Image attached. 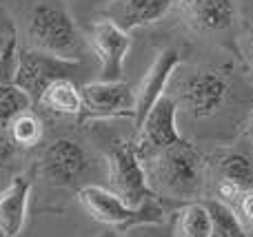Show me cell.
I'll list each match as a JSON object with an SVG mask.
<instances>
[{
	"label": "cell",
	"instance_id": "cell-19",
	"mask_svg": "<svg viewBox=\"0 0 253 237\" xmlns=\"http://www.w3.org/2000/svg\"><path fill=\"white\" fill-rule=\"evenodd\" d=\"M9 137L13 144L22 146V149H34L42 142V122L34 111H25L20 113L11 124H9Z\"/></svg>",
	"mask_w": 253,
	"mask_h": 237
},
{
	"label": "cell",
	"instance_id": "cell-26",
	"mask_svg": "<svg viewBox=\"0 0 253 237\" xmlns=\"http://www.w3.org/2000/svg\"><path fill=\"white\" fill-rule=\"evenodd\" d=\"M0 237H2V233H0Z\"/></svg>",
	"mask_w": 253,
	"mask_h": 237
},
{
	"label": "cell",
	"instance_id": "cell-20",
	"mask_svg": "<svg viewBox=\"0 0 253 237\" xmlns=\"http://www.w3.org/2000/svg\"><path fill=\"white\" fill-rule=\"evenodd\" d=\"M31 100L9 80L0 82V129H9V124L20 113L31 109Z\"/></svg>",
	"mask_w": 253,
	"mask_h": 237
},
{
	"label": "cell",
	"instance_id": "cell-13",
	"mask_svg": "<svg viewBox=\"0 0 253 237\" xmlns=\"http://www.w3.org/2000/svg\"><path fill=\"white\" fill-rule=\"evenodd\" d=\"M180 0H109L102 9V18L131 34L138 27L162 20Z\"/></svg>",
	"mask_w": 253,
	"mask_h": 237
},
{
	"label": "cell",
	"instance_id": "cell-16",
	"mask_svg": "<svg viewBox=\"0 0 253 237\" xmlns=\"http://www.w3.org/2000/svg\"><path fill=\"white\" fill-rule=\"evenodd\" d=\"M218 182H229L240 191H253V158L238 151H222L213 158Z\"/></svg>",
	"mask_w": 253,
	"mask_h": 237
},
{
	"label": "cell",
	"instance_id": "cell-12",
	"mask_svg": "<svg viewBox=\"0 0 253 237\" xmlns=\"http://www.w3.org/2000/svg\"><path fill=\"white\" fill-rule=\"evenodd\" d=\"M180 16L198 34H220L236 22V0H180Z\"/></svg>",
	"mask_w": 253,
	"mask_h": 237
},
{
	"label": "cell",
	"instance_id": "cell-6",
	"mask_svg": "<svg viewBox=\"0 0 253 237\" xmlns=\"http://www.w3.org/2000/svg\"><path fill=\"white\" fill-rule=\"evenodd\" d=\"M78 67L80 62L76 60H65V58L49 56V53L27 47L18 53L11 82L29 98L31 104H38V100L47 91L49 84L65 78L71 80V75H74V71H78Z\"/></svg>",
	"mask_w": 253,
	"mask_h": 237
},
{
	"label": "cell",
	"instance_id": "cell-24",
	"mask_svg": "<svg viewBox=\"0 0 253 237\" xmlns=\"http://www.w3.org/2000/svg\"><path fill=\"white\" fill-rule=\"evenodd\" d=\"M249 137H251V144H253V111H251V118H249Z\"/></svg>",
	"mask_w": 253,
	"mask_h": 237
},
{
	"label": "cell",
	"instance_id": "cell-25",
	"mask_svg": "<svg viewBox=\"0 0 253 237\" xmlns=\"http://www.w3.org/2000/svg\"><path fill=\"white\" fill-rule=\"evenodd\" d=\"M102 237H116L114 233H105V235H102Z\"/></svg>",
	"mask_w": 253,
	"mask_h": 237
},
{
	"label": "cell",
	"instance_id": "cell-7",
	"mask_svg": "<svg viewBox=\"0 0 253 237\" xmlns=\"http://www.w3.org/2000/svg\"><path fill=\"white\" fill-rule=\"evenodd\" d=\"M83 113L80 120L135 118V93L125 80H96L80 89Z\"/></svg>",
	"mask_w": 253,
	"mask_h": 237
},
{
	"label": "cell",
	"instance_id": "cell-4",
	"mask_svg": "<svg viewBox=\"0 0 253 237\" xmlns=\"http://www.w3.org/2000/svg\"><path fill=\"white\" fill-rule=\"evenodd\" d=\"M231 91L229 78L213 67H196L175 82L173 102L189 118L207 120L213 118L224 106Z\"/></svg>",
	"mask_w": 253,
	"mask_h": 237
},
{
	"label": "cell",
	"instance_id": "cell-1",
	"mask_svg": "<svg viewBox=\"0 0 253 237\" xmlns=\"http://www.w3.org/2000/svg\"><path fill=\"white\" fill-rule=\"evenodd\" d=\"M147 182L158 200L193 202L202 191L205 162L198 149L182 137L180 142L140 160Z\"/></svg>",
	"mask_w": 253,
	"mask_h": 237
},
{
	"label": "cell",
	"instance_id": "cell-9",
	"mask_svg": "<svg viewBox=\"0 0 253 237\" xmlns=\"http://www.w3.org/2000/svg\"><path fill=\"white\" fill-rule=\"evenodd\" d=\"M89 47L100 62V80H123L125 60L131 49V35L107 18H96L89 27Z\"/></svg>",
	"mask_w": 253,
	"mask_h": 237
},
{
	"label": "cell",
	"instance_id": "cell-8",
	"mask_svg": "<svg viewBox=\"0 0 253 237\" xmlns=\"http://www.w3.org/2000/svg\"><path fill=\"white\" fill-rule=\"evenodd\" d=\"M89 158L78 142L69 137L51 142L38 160V173L47 184L58 189H71L84 175Z\"/></svg>",
	"mask_w": 253,
	"mask_h": 237
},
{
	"label": "cell",
	"instance_id": "cell-23",
	"mask_svg": "<svg viewBox=\"0 0 253 237\" xmlns=\"http://www.w3.org/2000/svg\"><path fill=\"white\" fill-rule=\"evenodd\" d=\"M242 58H245L247 67H249V71L253 73V27L242 38Z\"/></svg>",
	"mask_w": 253,
	"mask_h": 237
},
{
	"label": "cell",
	"instance_id": "cell-22",
	"mask_svg": "<svg viewBox=\"0 0 253 237\" xmlns=\"http://www.w3.org/2000/svg\"><path fill=\"white\" fill-rule=\"evenodd\" d=\"M238 211H240V220L253 224V191H245V193L238 198Z\"/></svg>",
	"mask_w": 253,
	"mask_h": 237
},
{
	"label": "cell",
	"instance_id": "cell-14",
	"mask_svg": "<svg viewBox=\"0 0 253 237\" xmlns=\"http://www.w3.org/2000/svg\"><path fill=\"white\" fill-rule=\"evenodd\" d=\"M31 182L18 175L7 189L0 191V233L2 237H18L25 229L29 206Z\"/></svg>",
	"mask_w": 253,
	"mask_h": 237
},
{
	"label": "cell",
	"instance_id": "cell-11",
	"mask_svg": "<svg viewBox=\"0 0 253 237\" xmlns=\"http://www.w3.org/2000/svg\"><path fill=\"white\" fill-rule=\"evenodd\" d=\"M180 67V51L178 49H162L156 56V60L151 62V67L147 69V73L142 75L138 89H135V118L133 124L135 129L142 124V120L147 118V113L156 106V102L160 98H165L167 84L171 82L175 69Z\"/></svg>",
	"mask_w": 253,
	"mask_h": 237
},
{
	"label": "cell",
	"instance_id": "cell-18",
	"mask_svg": "<svg viewBox=\"0 0 253 237\" xmlns=\"http://www.w3.org/2000/svg\"><path fill=\"white\" fill-rule=\"evenodd\" d=\"M205 206L211 217V237H249V231L236 215L233 206L220 200H209Z\"/></svg>",
	"mask_w": 253,
	"mask_h": 237
},
{
	"label": "cell",
	"instance_id": "cell-17",
	"mask_svg": "<svg viewBox=\"0 0 253 237\" xmlns=\"http://www.w3.org/2000/svg\"><path fill=\"white\" fill-rule=\"evenodd\" d=\"M171 237H211V217L205 204H184L173 217Z\"/></svg>",
	"mask_w": 253,
	"mask_h": 237
},
{
	"label": "cell",
	"instance_id": "cell-15",
	"mask_svg": "<svg viewBox=\"0 0 253 237\" xmlns=\"http://www.w3.org/2000/svg\"><path fill=\"white\" fill-rule=\"evenodd\" d=\"M38 106H42L44 111H49L53 115H60V118H80L83 96H80V89L69 78L56 80L42 93V98L38 100Z\"/></svg>",
	"mask_w": 253,
	"mask_h": 237
},
{
	"label": "cell",
	"instance_id": "cell-21",
	"mask_svg": "<svg viewBox=\"0 0 253 237\" xmlns=\"http://www.w3.org/2000/svg\"><path fill=\"white\" fill-rule=\"evenodd\" d=\"M120 237H171V231H165L162 224H140L123 231Z\"/></svg>",
	"mask_w": 253,
	"mask_h": 237
},
{
	"label": "cell",
	"instance_id": "cell-5",
	"mask_svg": "<svg viewBox=\"0 0 253 237\" xmlns=\"http://www.w3.org/2000/svg\"><path fill=\"white\" fill-rule=\"evenodd\" d=\"M78 202L83 204V208L89 213L91 220L120 231L133 229L140 224H162L165 220V206L160 200L142 208H131L109 189H102L96 184L78 189Z\"/></svg>",
	"mask_w": 253,
	"mask_h": 237
},
{
	"label": "cell",
	"instance_id": "cell-3",
	"mask_svg": "<svg viewBox=\"0 0 253 237\" xmlns=\"http://www.w3.org/2000/svg\"><path fill=\"white\" fill-rule=\"evenodd\" d=\"M109 191L131 208H142L156 202V193L147 182V173L138 158L133 140H116L105 151ZM162 202V200H160Z\"/></svg>",
	"mask_w": 253,
	"mask_h": 237
},
{
	"label": "cell",
	"instance_id": "cell-10",
	"mask_svg": "<svg viewBox=\"0 0 253 237\" xmlns=\"http://www.w3.org/2000/svg\"><path fill=\"white\" fill-rule=\"evenodd\" d=\"M175 120H178V104L173 102V98H160L142 120V124L135 129L138 135L133 137V144L140 160L182 140Z\"/></svg>",
	"mask_w": 253,
	"mask_h": 237
},
{
	"label": "cell",
	"instance_id": "cell-2",
	"mask_svg": "<svg viewBox=\"0 0 253 237\" xmlns=\"http://www.w3.org/2000/svg\"><path fill=\"white\" fill-rule=\"evenodd\" d=\"M25 34L29 49L80 62L83 40L74 18L65 7L49 2L34 4L27 13Z\"/></svg>",
	"mask_w": 253,
	"mask_h": 237
}]
</instances>
